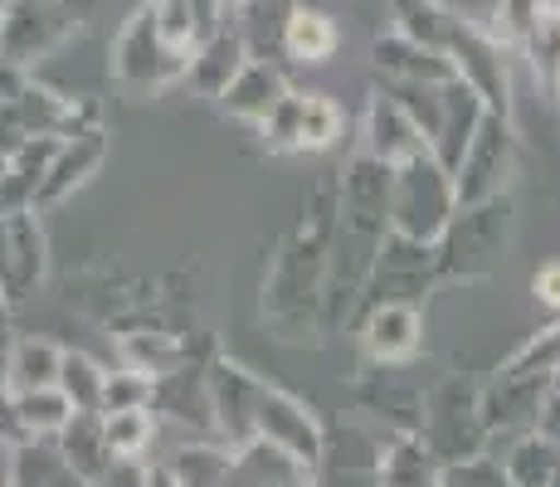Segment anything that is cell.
I'll use <instances>...</instances> for the list:
<instances>
[{
	"label": "cell",
	"mask_w": 560,
	"mask_h": 487,
	"mask_svg": "<svg viewBox=\"0 0 560 487\" xmlns=\"http://www.w3.org/2000/svg\"><path fill=\"white\" fill-rule=\"evenodd\" d=\"M337 127H341V117H337V103H331V97L307 93L293 103V142L298 147H312V151L327 147L331 137H337Z\"/></svg>",
	"instance_id": "cell-3"
},
{
	"label": "cell",
	"mask_w": 560,
	"mask_h": 487,
	"mask_svg": "<svg viewBox=\"0 0 560 487\" xmlns=\"http://www.w3.org/2000/svg\"><path fill=\"white\" fill-rule=\"evenodd\" d=\"M536 298L551 302V308H560V264H551V268H541V274H536Z\"/></svg>",
	"instance_id": "cell-9"
},
{
	"label": "cell",
	"mask_w": 560,
	"mask_h": 487,
	"mask_svg": "<svg viewBox=\"0 0 560 487\" xmlns=\"http://www.w3.org/2000/svg\"><path fill=\"white\" fill-rule=\"evenodd\" d=\"M415 341H419V322L409 308H381L371 317V327H365V346H371V356H381V361L409 356Z\"/></svg>",
	"instance_id": "cell-2"
},
{
	"label": "cell",
	"mask_w": 560,
	"mask_h": 487,
	"mask_svg": "<svg viewBox=\"0 0 560 487\" xmlns=\"http://www.w3.org/2000/svg\"><path fill=\"white\" fill-rule=\"evenodd\" d=\"M54 366H59V356H54L45 341H25V346L15 351V375H10V385H15L20 395L49 390V385H54Z\"/></svg>",
	"instance_id": "cell-4"
},
{
	"label": "cell",
	"mask_w": 560,
	"mask_h": 487,
	"mask_svg": "<svg viewBox=\"0 0 560 487\" xmlns=\"http://www.w3.org/2000/svg\"><path fill=\"white\" fill-rule=\"evenodd\" d=\"M25 419L30 425H39V429H54V425H63V399H54L49 390H35V395L25 399Z\"/></svg>",
	"instance_id": "cell-8"
},
{
	"label": "cell",
	"mask_w": 560,
	"mask_h": 487,
	"mask_svg": "<svg viewBox=\"0 0 560 487\" xmlns=\"http://www.w3.org/2000/svg\"><path fill=\"white\" fill-rule=\"evenodd\" d=\"M283 45L293 59L322 63L331 49H337V25H331V15H322V10H293L283 25Z\"/></svg>",
	"instance_id": "cell-1"
},
{
	"label": "cell",
	"mask_w": 560,
	"mask_h": 487,
	"mask_svg": "<svg viewBox=\"0 0 560 487\" xmlns=\"http://www.w3.org/2000/svg\"><path fill=\"white\" fill-rule=\"evenodd\" d=\"M103 439H107V449H113V453H137L147 439H152V419H147L142 405H132V409H107Z\"/></svg>",
	"instance_id": "cell-5"
},
{
	"label": "cell",
	"mask_w": 560,
	"mask_h": 487,
	"mask_svg": "<svg viewBox=\"0 0 560 487\" xmlns=\"http://www.w3.org/2000/svg\"><path fill=\"white\" fill-rule=\"evenodd\" d=\"M147 399V381L142 375H113V381L103 385V405L107 409H132Z\"/></svg>",
	"instance_id": "cell-7"
},
{
	"label": "cell",
	"mask_w": 560,
	"mask_h": 487,
	"mask_svg": "<svg viewBox=\"0 0 560 487\" xmlns=\"http://www.w3.org/2000/svg\"><path fill=\"white\" fill-rule=\"evenodd\" d=\"M156 30H161V45H171V49L190 45V35H196V5L190 0H156Z\"/></svg>",
	"instance_id": "cell-6"
}]
</instances>
